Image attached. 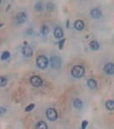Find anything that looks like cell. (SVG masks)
Listing matches in <instances>:
<instances>
[{"label":"cell","mask_w":114,"mask_h":129,"mask_svg":"<svg viewBox=\"0 0 114 129\" xmlns=\"http://www.w3.org/2000/svg\"><path fill=\"white\" fill-rule=\"evenodd\" d=\"M85 68L82 66H75L71 70V75L74 78H79L84 75Z\"/></svg>","instance_id":"6da1fadb"},{"label":"cell","mask_w":114,"mask_h":129,"mask_svg":"<svg viewBox=\"0 0 114 129\" xmlns=\"http://www.w3.org/2000/svg\"><path fill=\"white\" fill-rule=\"evenodd\" d=\"M48 59H47L45 56H39L38 58H37L36 59V64L37 66H38L39 68H40V69H45V68L47 67V66H48Z\"/></svg>","instance_id":"7a4b0ae2"},{"label":"cell","mask_w":114,"mask_h":129,"mask_svg":"<svg viewBox=\"0 0 114 129\" xmlns=\"http://www.w3.org/2000/svg\"><path fill=\"white\" fill-rule=\"evenodd\" d=\"M50 63H51V66L52 69L58 70L61 67L62 59L59 56H52V57L50 59Z\"/></svg>","instance_id":"3957f363"},{"label":"cell","mask_w":114,"mask_h":129,"mask_svg":"<svg viewBox=\"0 0 114 129\" xmlns=\"http://www.w3.org/2000/svg\"><path fill=\"white\" fill-rule=\"evenodd\" d=\"M46 116H47V119L49 120L54 121V120H57V118H58V113L54 109L50 108V109L46 110Z\"/></svg>","instance_id":"277c9868"},{"label":"cell","mask_w":114,"mask_h":129,"mask_svg":"<svg viewBox=\"0 0 114 129\" xmlns=\"http://www.w3.org/2000/svg\"><path fill=\"white\" fill-rule=\"evenodd\" d=\"M30 83H31V84H32L33 86L40 87V86H41V85L43 84V80H42V78H41L40 77L34 75V76H33L32 78H30Z\"/></svg>","instance_id":"5b68a950"},{"label":"cell","mask_w":114,"mask_h":129,"mask_svg":"<svg viewBox=\"0 0 114 129\" xmlns=\"http://www.w3.org/2000/svg\"><path fill=\"white\" fill-rule=\"evenodd\" d=\"M27 19H28V16H27L26 12L22 11V12H19V13L16 15V22L19 24L24 23L27 21Z\"/></svg>","instance_id":"8992f818"},{"label":"cell","mask_w":114,"mask_h":129,"mask_svg":"<svg viewBox=\"0 0 114 129\" xmlns=\"http://www.w3.org/2000/svg\"><path fill=\"white\" fill-rule=\"evenodd\" d=\"M104 71L107 75L112 76V75L114 74V64H113V63H111V62L107 63L104 66Z\"/></svg>","instance_id":"52a82bcc"},{"label":"cell","mask_w":114,"mask_h":129,"mask_svg":"<svg viewBox=\"0 0 114 129\" xmlns=\"http://www.w3.org/2000/svg\"><path fill=\"white\" fill-rule=\"evenodd\" d=\"M33 53H34V52H33V48L28 45L24 46L23 48H22V54L27 58L31 57V56L33 55Z\"/></svg>","instance_id":"ba28073f"},{"label":"cell","mask_w":114,"mask_h":129,"mask_svg":"<svg viewBox=\"0 0 114 129\" xmlns=\"http://www.w3.org/2000/svg\"><path fill=\"white\" fill-rule=\"evenodd\" d=\"M90 15L93 18H94V19H98V18H99L101 16H102V12H101V10L99 9L94 8V9H93L91 10Z\"/></svg>","instance_id":"9c48e42d"},{"label":"cell","mask_w":114,"mask_h":129,"mask_svg":"<svg viewBox=\"0 0 114 129\" xmlns=\"http://www.w3.org/2000/svg\"><path fill=\"white\" fill-rule=\"evenodd\" d=\"M75 28H76V30H82L84 28V22H82V20H77L75 22Z\"/></svg>","instance_id":"30bf717a"},{"label":"cell","mask_w":114,"mask_h":129,"mask_svg":"<svg viewBox=\"0 0 114 129\" xmlns=\"http://www.w3.org/2000/svg\"><path fill=\"white\" fill-rule=\"evenodd\" d=\"M54 36L57 39L62 38V37L64 36V31H63V29H62L61 28H59V27L56 28L55 30H54Z\"/></svg>","instance_id":"8fae6325"},{"label":"cell","mask_w":114,"mask_h":129,"mask_svg":"<svg viewBox=\"0 0 114 129\" xmlns=\"http://www.w3.org/2000/svg\"><path fill=\"white\" fill-rule=\"evenodd\" d=\"M88 86L89 87L90 89H96L97 82L94 79H93V78H91V79H88Z\"/></svg>","instance_id":"7c38bea8"},{"label":"cell","mask_w":114,"mask_h":129,"mask_svg":"<svg viewBox=\"0 0 114 129\" xmlns=\"http://www.w3.org/2000/svg\"><path fill=\"white\" fill-rule=\"evenodd\" d=\"M73 105H74V107L76 108V109H82V101L81 99H76L74 101V103H73Z\"/></svg>","instance_id":"4fadbf2b"},{"label":"cell","mask_w":114,"mask_h":129,"mask_svg":"<svg viewBox=\"0 0 114 129\" xmlns=\"http://www.w3.org/2000/svg\"><path fill=\"white\" fill-rule=\"evenodd\" d=\"M105 107H106V109L110 110V111H112L114 109V101H112V100L107 101L106 103H105Z\"/></svg>","instance_id":"5bb4252c"},{"label":"cell","mask_w":114,"mask_h":129,"mask_svg":"<svg viewBox=\"0 0 114 129\" xmlns=\"http://www.w3.org/2000/svg\"><path fill=\"white\" fill-rule=\"evenodd\" d=\"M36 128H39V129H47V128H48V126H47V125H46V123H45V121H43V120H40V121H39L38 123H37Z\"/></svg>","instance_id":"9a60e30c"},{"label":"cell","mask_w":114,"mask_h":129,"mask_svg":"<svg viewBox=\"0 0 114 129\" xmlns=\"http://www.w3.org/2000/svg\"><path fill=\"white\" fill-rule=\"evenodd\" d=\"M89 46H90V47L92 50H98L99 48V44L98 41H91Z\"/></svg>","instance_id":"2e32d148"},{"label":"cell","mask_w":114,"mask_h":129,"mask_svg":"<svg viewBox=\"0 0 114 129\" xmlns=\"http://www.w3.org/2000/svg\"><path fill=\"white\" fill-rule=\"evenodd\" d=\"M43 8H44V5H43V4L41 3V2L36 3V5L34 6V9L36 10L37 11H41V10H43Z\"/></svg>","instance_id":"e0dca14e"},{"label":"cell","mask_w":114,"mask_h":129,"mask_svg":"<svg viewBox=\"0 0 114 129\" xmlns=\"http://www.w3.org/2000/svg\"><path fill=\"white\" fill-rule=\"evenodd\" d=\"M8 79L5 77H0V87H4L7 84Z\"/></svg>","instance_id":"ac0fdd59"},{"label":"cell","mask_w":114,"mask_h":129,"mask_svg":"<svg viewBox=\"0 0 114 129\" xmlns=\"http://www.w3.org/2000/svg\"><path fill=\"white\" fill-rule=\"evenodd\" d=\"M10 57V52L5 51V52H4L3 54H2V56H1V59H2V60H6L7 59H9Z\"/></svg>","instance_id":"d6986e66"},{"label":"cell","mask_w":114,"mask_h":129,"mask_svg":"<svg viewBox=\"0 0 114 129\" xmlns=\"http://www.w3.org/2000/svg\"><path fill=\"white\" fill-rule=\"evenodd\" d=\"M45 8L48 11H51V10H54V5L52 3H48L46 5H45Z\"/></svg>","instance_id":"ffe728a7"},{"label":"cell","mask_w":114,"mask_h":129,"mask_svg":"<svg viewBox=\"0 0 114 129\" xmlns=\"http://www.w3.org/2000/svg\"><path fill=\"white\" fill-rule=\"evenodd\" d=\"M42 34L44 35H48V33H49V28L47 26H43V28H42Z\"/></svg>","instance_id":"44dd1931"},{"label":"cell","mask_w":114,"mask_h":129,"mask_svg":"<svg viewBox=\"0 0 114 129\" xmlns=\"http://www.w3.org/2000/svg\"><path fill=\"white\" fill-rule=\"evenodd\" d=\"M34 103H31V104H29L28 106V107L26 108V109H25V111L26 112H29V111H31V110L32 109H34Z\"/></svg>","instance_id":"7402d4cb"},{"label":"cell","mask_w":114,"mask_h":129,"mask_svg":"<svg viewBox=\"0 0 114 129\" xmlns=\"http://www.w3.org/2000/svg\"><path fill=\"white\" fill-rule=\"evenodd\" d=\"M87 126H88V121H87V120H83L82 123V127L84 129V128H86Z\"/></svg>","instance_id":"603a6c76"},{"label":"cell","mask_w":114,"mask_h":129,"mask_svg":"<svg viewBox=\"0 0 114 129\" xmlns=\"http://www.w3.org/2000/svg\"><path fill=\"white\" fill-rule=\"evenodd\" d=\"M6 112V109L5 108L3 107H0V115H2V114H4Z\"/></svg>","instance_id":"cb8c5ba5"},{"label":"cell","mask_w":114,"mask_h":129,"mask_svg":"<svg viewBox=\"0 0 114 129\" xmlns=\"http://www.w3.org/2000/svg\"><path fill=\"white\" fill-rule=\"evenodd\" d=\"M65 40H62L61 41H60V44H59V47H60V49H62V47H63L64 43H65Z\"/></svg>","instance_id":"d4e9b609"},{"label":"cell","mask_w":114,"mask_h":129,"mask_svg":"<svg viewBox=\"0 0 114 129\" xmlns=\"http://www.w3.org/2000/svg\"><path fill=\"white\" fill-rule=\"evenodd\" d=\"M1 26H3V24H0V27H1Z\"/></svg>","instance_id":"484cf974"},{"label":"cell","mask_w":114,"mask_h":129,"mask_svg":"<svg viewBox=\"0 0 114 129\" xmlns=\"http://www.w3.org/2000/svg\"><path fill=\"white\" fill-rule=\"evenodd\" d=\"M1 1H2V0H0V4H1Z\"/></svg>","instance_id":"4316f807"}]
</instances>
